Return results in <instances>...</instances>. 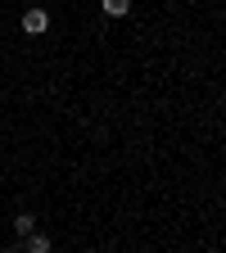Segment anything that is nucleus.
<instances>
[{"label":"nucleus","mask_w":226,"mask_h":253,"mask_svg":"<svg viewBox=\"0 0 226 253\" xmlns=\"http://www.w3.org/2000/svg\"><path fill=\"white\" fill-rule=\"evenodd\" d=\"M54 249V240L45 235V231H32V235H23V244H18V253H50Z\"/></svg>","instance_id":"f257e3e1"},{"label":"nucleus","mask_w":226,"mask_h":253,"mask_svg":"<svg viewBox=\"0 0 226 253\" xmlns=\"http://www.w3.org/2000/svg\"><path fill=\"white\" fill-rule=\"evenodd\" d=\"M45 27H50V14L45 9H27L23 14V32H27V37H41Z\"/></svg>","instance_id":"f03ea898"},{"label":"nucleus","mask_w":226,"mask_h":253,"mask_svg":"<svg viewBox=\"0 0 226 253\" xmlns=\"http://www.w3.org/2000/svg\"><path fill=\"white\" fill-rule=\"evenodd\" d=\"M32 231H37V217H32V212H18V217H14V235L23 240V235H32Z\"/></svg>","instance_id":"7ed1b4c3"},{"label":"nucleus","mask_w":226,"mask_h":253,"mask_svg":"<svg viewBox=\"0 0 226 253\" xmlns=\"http://www.w3.org/2000/svg\"><path fill=\"white\" fill-rule=\"evenodd\" d=\"M127 9H132V0H104V14L109 18H122Z\"/></svg>","instance_id":"20e7f679"}]
</instances>
